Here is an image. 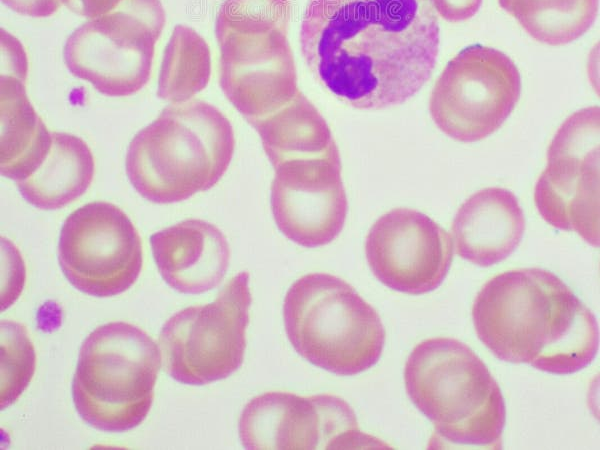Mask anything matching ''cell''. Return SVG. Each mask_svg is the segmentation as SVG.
<instances>
[{"label": "cell", "instance_id": "7", "mask_svg": "<svg viewBox=\"0 0 600 450\" xmlns=\"http://www.w3.org/2000/svg\"><path fill=\"white\" fill-rule=\"evenodd\" d=\"M251 301L249 273L242 271L212 303L170 317L159 335L166 372L180 383L204 385L238 370L246 349Z\"/></svg>", "mask_w": 600, "mask_h": 450}, {"label": "cell", "instance_id": "15", "mask_svg": "<svg viewBox=\"0 0 600 450\" xmlns=\"http://www.w3.org/2000/svg\"><path fill=\"white\" fill-rule=\"evenodd\" d=\"M274 168L270 202L279 230L303 247L333 241L344 227L348 209L339 152L287 160Z\"/></svg>", "mask_w": 600, "mask_h": 450}, {"label": "cell", "instance_id": "18", "mask_svg": "<svg viewBox=\"0 0 600 450\" xmlns=\"http://www.w3.org/2000/svg\"><path fill=\"white\" fill-rule=\"evenodd\" d=\"M26 67L19 62L12 74L1 75V174L18 182L43 162L52 142L25 89Z\"/></svg>", "mask_w": 600, "mask_h": 450}, {"label": "cell", "instance_id": "11", "mask_svg": "<svg viewBox=\"0 0 600 450\" xmlns=\"http://www.w3.org/2000/svg\"><path fill=\"white\" fill-rule=\"evenodd\" d=\"M58 259L63 274L79 291L95 297L115 296L136 282L142 269V242L119 207L91 202L64 221Z\"/></svg>", "mask_w": 600, "mask_h": 450}, {"label": "cell", "instance_id": "13", "mask_svg": "<svg viewBox=\"0 0 600 450\" xmlns=\"http://www.w3.org/2000/svg\"><path fill=\"white\" fill-rule=\"evenodd\" d=\"M287 30H215L221 51L219 84L250 124L276 112L300 92Z\"/></svg>", "mask_w": 600, "mask_h": 450}, {"label": "cell", "instance_id": "20", "mask_svg": "<svg viewBox=\"0 0 600 450\" xmlns=\"http://www.w3.org/2000/svg\"><path fill=\"white\" fill-rule=\"evenodd\" d=\"M251 125L274 167L287 160L339 152L327 122L301 92L276 112Z\"/></svg>", "mask_w": 600, "mask_h": 450}, {"label": "cell", "instance_id": "3", "mask_svg": "<svg viewBox=\"0 0 600 450\" xmlns=\"http://www.w3.org/2000/svg\"><path fill=\"white\" fill-rule=\"evenodd\" d=\"M234 147L232 125L215 106L199 99L171 104L130 142L126 174L143 198L179 202L212 188Z\"/></svg>", "mask_w": 600, "mask_h": 450}, {"label": "cell", "instance_id": "19", "mask_svg": "<svg viewBox=\"0 0 600 450\" xmlns=\"http://www.w3.org/2000/svg\"><path fill=\"white\" fill-rule=\"evenodd\" d=\"M94 170L92 152L81 138L52 132L51 146L41 165L16 185L23 198L33 206L55 210L87 191Z\"/></svg>", "mask_w": 600, "mask_h": 450}, {"label": "cell", "instance_id": "14", "mask_svg": "<svg viewBox=\"0 0 600 450\" xmlns=\"http://www.w3.org/2000/svg\"><path fill=\"white\" fill-rule=\"evenodd\" d=\"M365 254L373 274L384 285L420 295L442 284L452 263L453 242L426 214L395 208L370 228Z\"/></svg>", "mask_w": 600, "mask_h": 450}, {"label": "cell", "instance_id": "10", "mask_svg": "<svg viewBox=\"0 0 600 450\" xmlns=\"http://www.w3.org/2000/svg\"><path fill=\"white\" fill-rule=\"evenodd\" d=\"M541 217L599 247V107L583 108L558 128L534 188Z\"/></svg>", "mask_w": 600, "mask_h": 450}, {"label": "cell", "instance_id": "23", "mask_svg": "<svg viewBox=\"0 0 600 450\" xmlns=\"http://www.w3.org/2000/svg\"><path fill=\"white\" fill-rule=\"evenodd\" d=\"M36 355L26 328L1 322V409L17 400L35 370Z\"/></svg>", "mask_w": 600, "mask_h": 450}, {"label": "cell", "instance_id": "17", "mask_svg": "<svg viewBox=\"0 0 600 450\" xmlns=\"http://www.w3.org/2000/svg\"><path fill=\"white\" fill-rule=\"evenodd\" d=\"M451 229L456 253L473 264L488 267L505 260L519 246L525 218L511 191L488 187L460 206Z\"/></svg>", "mask_w": 600, "mask_h": 450}, {"label": "cell", "instance_id": "16", "mask_svg": "<svg viewBox=\"0 0 600 450\" xmlns=\"http://www.w3.org/2000/svg\"><path fill=\"white\" fill-rule=\"evenodd\" d=\"M152 254L164 281L185 294L217 287L230 262L226 237L215 225L188 219L150 236Z\"/></svg>", "mask_w": 600, "mask_h": 450}, {"label": "cell", "instance_id": "4", "mask_svg": "<svg viewBox=\"0 0 600 450\" xmlns=\"http://www.w3.org/2000/svg\"><path fill=\"white\" fill-rule=\"evenodd\" d=\"M408 396L444 440L499 449L506 422L501 389L484 362L453 338L417 344L404 368Z\"/></svg>", "mask_w": 600, "mask_h": 450}, {"label": "cell", "instance_id": "2", "mask_svg": "<svg viewBox=\"0 0 600 450\" xmlns=\"http://www.w3.org/2000/svg\"><path fill=\"white\" fill-rule=\"evenodd\" d=\"M478 338L500 360L551 374L588 366L599 348L594 314L555 274L520 268L487 281L472 307Z\"/></svg>", "mask_w": 600, "mask_h": 450}, {"label": "cell", "instance_id": "22", "mask_svg": "<svg viewBox=\"0 0 600 450\" xmlns=\"http://www.w3.org/2000/svg\"><path fill=\"white\" fill-rule=\"evenodd\" d=\"M211 74L210 49L192 28L176 25L163 54L157 96L182 103L202 91Z\"/></svg>", "mask_w": 600, "mask_h": 450}, {"label": "cell", "instance_id": "26", "mask_svg": "<svg viewBox=\"0 0 600 450\" xmlns=\"http://www.w3.org/2000/svg\"><path fill=\"white\" fill-rule=\"evenodd\" d=\"M128 0H61L72 12L89 19L120 10Z\"/></svg>", "mask_w": 600, "mask_h": 450}, {"label": "cell", "instance_id": "9", "mask_svg": "<svg viewBox=\"0 0 600 450\" xmlns=\"http://www.w3.org/2000/svg\"><path fill=\"white\" fill-rule=\"evenodd\" d=\"M520 93L515 63L495 48L473 44L447 63L431 92L429 111L444 134L475 142L500 128Z\"/></svg>", "mask_w": 600, "mask_h": 450}, {"label": "cell", "instance_id": "12", "mask_svg": "<svg viewBox=\"0 0 600 450\" xmlns=\"http://www.w3.org/2000/svg\"><path fill=\"white\" fill-rule=\"evenodd\" d=\"M239 437L244 448L251 450L345 449L365 446L370 440L342 398L281 391L266 392L246 404Z\"/></svg>", "mask_w": 600, "mask_h": 450}, {"label": "cell", "instance_id": "24", "mask_svg": "<svg viewBox=\"0 0 600 450\" xmlns=\"http://www.w3.org/2000/svg\"><path fill=\"white\" fill-rule=\"evenodd\" d=\"M290 0H225L216 17L215 30L258 32L288 29Z\"/></svg>", "mask_w": 600, "mask_h": 450}, {"label": "cell", "instance_id": "1", "mask_svg": "<svg viewBox=\"0 0 600 450\" xmlns=\"http://www.w3.org/2000/svg\"><path fill=\"white\" fill-rule=\"evenodd\" d=\"M439 25L429 0H309L299 32L315 78L357 109L400 105L430 78Z\"/></svg>", "mask_w": 600, "mask_h": 450}, {"label": "cell", "instance_id": "25", "mask_svg": "<svg viewBox=\"0 0 600 450\" xmlns=\"http://www.w3.org/2000/svg\"><path fill=\"white\" fill-rule=\"evenodd\" d=\"M434 10L445 20L460 22L474 16L482 0H429Z\"/></svg>", "mask_w": 600, "mask_h": 450}, {"label": "cell", "instance_id": "21", "mask_svg": "<svg viewBox=\"0 0 600 450\" xmlns=\"http://www.w3.org/2000/svg\"><path fill=\"white\" fill-rule=\"evenodd\" d=\"M535 40L559 46L568 44L593 25L599 0H498Z\"/></svg>", "mask_w": 600, "mask_h": 450}, {"label": "cell", "instance_id": "6", "mask_svg": "<svg viewBox=\"0 0 600 450\" xmlns=\"http://www.w3.org/2000/svg\"><path fill=\"white\" fill-rule=\"evenodd\" d=\"M161 366L158 346L126 322L96 328L83 342L72 381L73 402L91 427L124 432L148 415Z\"/></svg>", "mask_w": 600, "mask_h": 450}, {"label": "cell", "instance_id": "27", "mask_svg": "<svg viewBox=\"0 0 600 450\" xmlns=\"http://www.w3.org/2000/svg\"><path fill=\"white\" fill-rule=\"evenodd\" d=\"M13 11L31 17H48L55 13L61 0H2Z\"/></svg>", "mask_w": 600, "mask_h": 450}, {"label": "cell", "instance_id": "8", "mask_svg": "<svg viewBox=\"0 0 600 450\" xmlns=\"http://www.w3.org/2000/svg\"><path fill=\"white\" fill-rule=\"evenodd\" d=\"M164 24L160 0H128L120 10L72 32L63 48L65 64L72 75L106 96L132 95L150 78Z\"/></svg>", "mask_w": 600, "mask_h": 450}, {"label": "cell", "instance_id": "5", "mask_svg": "<svg viewBox=\"0 0 600 450\" xmlns=\"http://www.w3.org/2000/svg\"><path fill=\"white\" fill-rule=\"evenodd\" d=\"M287 337L304 359L341 376L375 365L385 344L376 310L343 279L310 273L288 289L283 304Z\"/></svg>", "mask_w": 600, "mask_h": 450}]
</instances>
